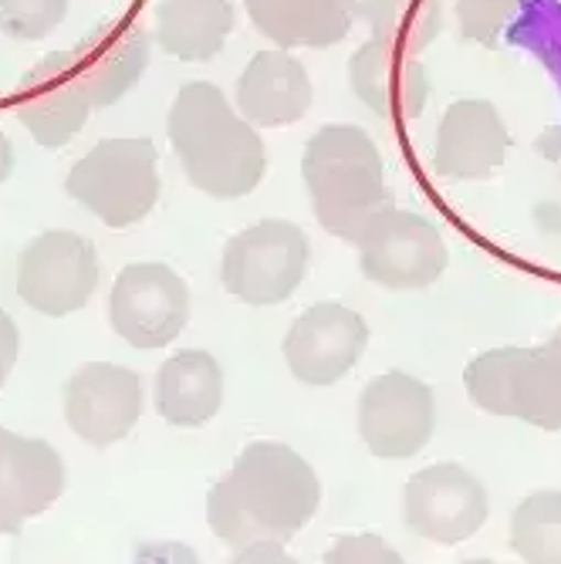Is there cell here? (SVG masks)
<instances>
[{"instance_id":"obj_1","label":"cell","mask_w":561,"mask_h":564,"mask_svg":"<svg viewBox=\"0 0 561 564\" xmlns=\"http://www.w3.org/2000/svg\"><path fill=\"white\" fill-rule=\"evenodd\" d=\"M322 507L315 467L288 443L258 440L207 494V524L237 561H284L288 541Z\"/></svg>"},{"instance_id":"obj_2","label":"cell","mask_w":561,"mask_h":564,"mask_svg":"<svg viewBox=\"0 0 561 564\" xmlns=\"http://www.w3.org/2000/svg\"><path fill=\"white\" fill-rule=\"evenodd\" d=\"M166 132L186 180L214 199H237L261 186L268 152L214 82H186L166 119Z\"/></svg>"},{"instance_id":"obj_3","label":"cell","mask_w":561,"mask_h":564,"mask_svg":"<svg viewBox=\"0 0 561 564\" xmlns=\"http://www.w3.org/2000/svg\"><path fill=\"white\" fill-rule=\"evenodd\" d=\"M301 180L319 224L348 243L392 207L379 145L359 126H322L301 152Z\"/></svg>"},{"instance_id":"obj_4","label":"cell","mask_w":561,"mask_h":564,"mask_svg":"<svg viewBox=\"0 0 561 564\" xmlns=\"http://www.w3.org/2000/svg\"><path fill=\"white\" fill-rule=\"evenodd\" d=\"M65 189L106 227H132L160 199V152L149 139H101L72 166Z\"/></svg>"},{"instance_id":"obj_5","label":"cell","mask_w":561,"mask_h":564,"mask_svg":"<svg viewBox=\"0 0 561 564\" xmlns=\"http://www.w3.org/2000/svg\"><path fill=\"white\" fill-rule=\"evenodd\" d=\"M309 261L312 247L298 224L258 220L227 240L220 281L237 301L250 307H271L301 288Z\"/></svg>"},{"instance_id":"obj_6","label":"cell","mask_w":561,"mask_h":564,"mask_svg":"<svg viewBox=\"0 0 561 564\" xmlns=\"http://www.w3.org/2000/svg\"><path fill=\"white\" fill-rule=\"evenodd\" d=\"M355 247L363 274L386 291H423L436 284L450 264L436 224L396 207L373 217Z\"/></svg>"},{"instance_id":"obj_7","label":"cell","mask_w":561,"mask_h":564,"mask_svg":"<svg viewBox=\"0 0 561 564\" xmlns=\"http://www.w3.org/2000/svg\"><path fill=\"white\" fill-rule=\"evenodd\" d=\"M190 322V288L160 261L126 264L109 294V325L132 348H166Z\"/></svg>"},{"instance_id":"obj_8","label":"cell","mask_w":561,"mask_h":564,"mask_svg":"<svg viewBox=\"0 0 561 564\" xmlns=\"http://www.w3.org/2000/svg\"><path fill=\"white\" fill-rule=\"evenodd\" d=\"M98 284V253L91 240L72 230H44L18 258V294L47 318L75 315Z\"/></svg>"},{"instance_id":"obj_9","label":"cell","mask_w":561,"mask_h":564,"mask_svg":"<svg viewBox=\"0 0 561 564\" xmlns=\"http://www.w3.org/2000/svg\"><path fill=\"white\" fill-rule=\"evenodd\" d=\"M436 430L433 389L410 372L376 376L359 399V436L379 459H413Z\"/></svg>"},{"instance_id":"obj_10","label":"cell","mask_w":561,"mask_h":564,"mask_svg":"<svg viewBox=\"0 0 561 564\" xmlns=\"http://www.w3.org/2000/svg\"><path fill=\"white\" fill-rule=\"evenodd\" d=\"M487 514V487L461 464H433L402 490L406 528L433 544L471 541L484 528Z\"/></svg>"},{"instance_id":"obj_11","label":"cell","mask_w":561,"mask_h":564,"mask_svg":"<svg viewBox=\"0 0 561 564\" xmlns=\"http://www.w3.org/2000/svg\"><path fill=\"white\" fill-rule=\"evenodd\" d=\"M369 348V325L345 304L322 301L301 312L284 335V362L304 386L342 382Z\"/></svg>"},{"instance_id":"obj_12","label":"cell","mask_w":561,"mask_h":564,"mask_svg":"<svg viewBox=\"0 0 561 564\" xmlns=\"http://www.w3.org/2000/svg\"><path fill=\"white\" fill-rule=\"evenodd\" d=\"M142 416V379L112 362H88L65 382V423L78 440L106 449Z\"/></svg>"},{"instance_id":"obj_13","label":"cell","mask_w":561,"mask_h":564,"mask_svg":"<svg viewBox=\"0 0 561 564\" xmlns=\"http://www.w3.org/2000/svg\"><path fill=\"white\" fill-rule=\"evenodd\" d=\"M88 116L91 98L82 85L72 51H51L24 75L18 119L37 145H68L85 129Z\"/></svg>"},{"instance_id":"obj_14","label":"cell","mask_w":561,"mask_h":564,"mask_svg":"<svg viewBox=\"0 0 561 564\" xmlns=\"http://www.w3.org/2000/svg\"><path fill=\"white\" fill-rule=\"evenodd\" d=\"M68 474L47 440L0 426V534H18L65 494Z\"/></svg>"},{"instance_id":"obj_15","label":"cell","mask_w":561,"mask_h":564,"mask_svg":"<svg viewBox=\"0 0 561 564\" xmlns=\"http://www.w3.org/2000/svg\"><path fill=\"white\" fill-rule=\"evenodd\" d=\"M511 145L500 112L487 98H456L443 112L433 142V173L453 183L490 176Z\"/></svg>"},{"instance_id":"obj_16","label":"cell","mask_w":561,"mask_h":564,"mask_svg":"<svg viewBox=\"0 0 561 564\" xmlns=\"http://www.w3.org/2000/svg\"><path fill=\"white\" fill-rule=\"evenodd\" d=\"M348 85L382 119H417L430 101V78L413 51L389 41H366L348 62Z\"/></svg>"},{"instance_id":"obj_17","label":"cell","mask_w":561,"mask_h":564,"mask_svg":"<svg viewBox=\"0 0 561 564\" xmlns=\"http://www.w3.org/2000/svg\"><path fill=\"white\" fill-rule=\"evenodd\" d=\"M312 78L288 47L258 51L237 78L234 106L250 126H291L312 109Z\"/></svg>"},{"instance_id":"obj_18","label":"cell","mask_w":561,"mask_h":564,"mask_svg":"<svg viewBox=\"0 0 561 564\" xmlns=\"http://www.w3.org/2000/svg\"><path fill=\"white\" fill-rule=\"evenodd\" d=\"M149 51H152V37L139 28H98L91 31L85 41H78V47L72 51L82 85L91 98V109H109L119 98H126L142 72L149 68Z\"/></svg>"},{"instance_id":"obj_19","label":"cell","mask_w":561,"mask_h":564,"mask_svg":"<svg viewBox=\"0 0 561 564\" xmlns=\"http://www.w3.org/2000/svg\"><path fill=\"white\" fill-rule=\"evenodd\" d=\"M157 413L176 430L207 426L224 405V369L211 351L186 348L170 355L152 386Z\"/></svg>"},{"instance_id":"obj_20","label":"cell","mask_w":561,"mask_h":564,"mask_svg":"<svg viewBox=\"0 0 561 564\" xmlns=\"http://www.w3.org/2000/svg\"><path fill=\"white\" fill-rule=\"evenodd\" d=\"M244 11L278 47H332L359 18V0H244Z\"/></svg>"},{"instance_id":"obj_21","label":"cell","mask_w":561,"mask_h":564,"mask_svg":"<svg viewBox=\"0 0 561 564\" xmlns=\"http://www.w3.org/2000/svg\"><path fill=\"white\" fill-rule=\"evenodd\" d=\"M234 24H237L234 0H160L152 41L170 58L211 62L224 51Z\"/></svg>"},{"instance_id":"obj_22","label":"cell","mask_w":561,"mask_h":564,"mask_svg":"<svg viewBox=\"0 0 561 564\" xmlns=\"http://www.w3.org/2000/svg\"><path fill=\"white\" fill-rule=\"evenodd\" d=\"M504 416L544 433H561V338L518 348L511 382L504 395Z\"/></svg>"},{"instance_id":"obj_23","label":"cell","mask_w":561,"mask_h":564,"mask_svg":"<svg viewBox=\"0 0 561 564\" xmlns=\"http://www.w3.org/2000/svg\"><path fill=\"white\" fill-rule=\"evenodd\" d=\"M359 14L373 37L420 55L443 31L440 0H359Z\"/></svg>"},{"instance_id":"obj_24","label":"cell","mask_w":561,"mask_h":564,"mask_svg":"<svg viewBox=\"0 0 561 564\" xmlns=\"http://www.w3.org/2000/svg\"><path fill=\"white\" fill-rule=\"evenodd\" d=\"M511 547L535 564H561V490H535L511 514Z\"/></svg>"},{"instance_id":"obj_25","label":"cell","mask_w":561,"mask_h":564,"mask_svg":"<svg viewBox=\"0 0 561 564\" xmlns=\"http://www.w3.org/2000/svg\"><path fill=\"white\" fill-rule=\"evenodd\" d=\"M72 0H0V31L14 41H41L55 31Z\"/></svg>"},{"instance_id":"obj_26","label":"cell","mask_w":561,"mask_h":564,"mask_svg":"<svg viewBox=\"0 0 561 564\" xmlns=\"http://www.w3.org/2000/svg\"><path fill=\"white\" fill-rule=\"evenodd\" d=\"M521 0H456V18H461L464 37L494 47L511 24Z\"/></svg>"},{"instance_id":"obj_27","label":"cell","mask_w":561,"mask_h":564,"mask_svg":"<svg viewBox=\"0 0 561 564\" xmlns=\"http://www.w3.org/2000/svg\"><path fill=\"white\" fill-rule=\"evenodd\" d=\"M322 561L325 564H402V554L376 534H348V538H338L322 554Z\"/></svg>"},{"instance_id":"obj_28","label":"cell","mask_w":561,"mask_h":564,"mask_svg":"<svg viewBox=\"0 0 561 564\" xmlns=\"http://www.w3.org/2000/svg\"><path fill=\"white\" fill-rule=\"evenodd\" d=\"M18 355H21V332L14 325V318L0 307V389L11 379L14 366H18Z\"/></svg>"},{"instance_id":"obj_29","label":"cell","mask_w":561,"mask_h":564,"mask_svg":"<svg viewBox=\"0 0 561 564\" xmlns=\"http://www.w3.org/2000/svg\"><path fill=\"white\" fill-rule=\"evenodd\" d=\"M535 224H538L541 234L561 237V170H558L554 183L548 186V193L538 199V207H535Z\"/></svg>"},{"instance_id":"obj_30","label":"cell","mask_w":561,"mask_h":564,"mask_svg":"<svg viewBox=\"0 0 561 564\" xmlns=\"http://www.w3.org/2000/svg\"><path fill=\"white\" fill-rule=\"evenodd\" d=\"M14 173V149H11V139L0 132V183Z\"/></svg>"},{"instance_id":"obj_31","label":"cell","mask_w":561,"mask_h":564,"mask_svg":"<svg viewBox=\"0 0 561 564\" xmlns=\"http://www.w3.org/2000/svg\"><path fill=\"white\" fill-rule=\"evenodd\" d=\"M554 335H558V338H561V325H558V332H554Z\"/></svg>"}]
</instances>
